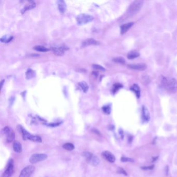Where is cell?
Returning a JSON list of instances; mask_svg holds the SVG:
<instances>
[{
    "instance_id": "1",
    "label": "cell",
    "mask_w": 177,
    "mask_h": 177,
    "mask_svg": "<svg viewBox=\"0 0 177 177\" xmlns=\"http://www.w3.org/2000/svg\"><path fill=\"white\" fill-rule=\"evenodd\" d=\"M163 84L167 91L170 94H174L177 91V81L174 78L163 79Z\"/></svg>"
},
{
    "instance_id": "2",
    "label": "cell",
    "mask_w": 177,
    "mask_h": 177,
    "mask_svg": "<svg viewBox=\"0 0 177 177\" xmlns=\"http://www.w3.org/2000/svg\"><path fill=\"white\" fill-rule=\"evenodd\" d=\"M143 2L141 0L134 1L130 5L128 8L127 13L129 16H133L138 13L141 10Z\"/></svg>"
},
{
    "instance_id": "3",
    "label": "cell",
    "mask_w": 177,
    "mask_h": 177,
    "mask_svg": "<svg viewBox=\"0 0 177 177\" xmlns=\"http://www.w3.org/2000/svg\"><path fill=\"white\" fill-rule=\"evenodd\" d=\"M18 129L23 134V139L24 140H29L32 141L39 142V143L42 142V138L40 136L31 134L29 132H27L26 130L24 129L23 127L19 126Z\"/></svg>"
},
{
    "instance_id": "4",
    "label": "cell",
    "mask_w": 177,
    "mask_h": 177,
    "mask_svg": "<svg viewBox=\"0 0 177 177\" xmlns=\"http://www.w3.org/2000/svg\"><path fill=\"white\" fill-rule=\"evenodd\" d=\"M94 19L93 16L86 14H81L77 16L76 21L79 25H83L91 23Z\"/></svg>"
},
{
    "instance_id": "5",
    "label": "cell",
    "mask_w": 177,
    "mask_h": 177,
    "mask_svg": "<svg viewBox=\"0 0 177 177\" xmlns=\"http://www.w3.org/2000/svg\"><path fill=\"white\" fill-rule=\"evenodd\" d=\"M14 172V165L13 159H10L8 162L5 172H3L2 177H10L13 175Z\"/></svg>"
},
{
    "instance_id": "6",
    "label": "cell",
    "mask_w": 177,
    "mask_h": 177,
    "mask_svg": "<svg viewBox=\"0 0 177 177\" xmlns=\"http://www.w3.org/2000/svg\"><path fill=\"white\" fill-rule=\"evenodd\" d=\"M2 132L6 136L7 142L10 143L12 142L15 139V134L13 129L10 127L6 126L2 129Z\"/></svg>"
},
{
    "instance_id": "7",
    "label": "cell",
    "mask_w": 177,
    "mask_h": 177,
    "mask_svg": "<svg viewBox=\"0 0 177 177\" xmlns=\"http://www.w3.org/2000/svg\"><path fill=\"white\" fill-rule=\"evenodd\" d=\"M35 167L32 165H29L25 167L20 172L19 177H30L34 172Z\"/></svg>"
},
{
    "instance_id": "8",
    "label": "cell",
    "mask_w": 177,
    "mask_h": 177,
    "mask_svg": "<svg viewBox=\"0 0 177 177\" xmlns=\"http://www.w3.org/2000/svg\"><path fill=\"white\" fill-rule=\"evenodd\" d=\"M47 158V155L45 154H34L31 156L29 161L31 164H36L45 160Z\"/></svg>"
},
{
    "instance_id": "9",
    "label": "cell",
    "mask_w": 177,
    "mask_h": 177,
    "mask_svg": "<svg viewBox=\"0 0 177 177\" xmlns=\"http://www.w3.org/2000/svg\"><path fill=\"white\" fill-rule=\"evenodd\" d=\"M67 49L68 48L66 46H55L51 47V51H53L54 53L57 56H61L63 55L64 51H67Z\"/></svg>"
},
{
    "instance_id": "10",
    "label": "cell",
    "mask_w": 177,
    "mask_h": 177,
    "mask_svg": "<svg viewBox=\"0 0 177 177\" xmlns=\"http://www.w3.org/2000/svg\"><path fill=\"white\" fill-rule=\"evenodd\" d=\"M142 119L143 122L148 123L150 120V114L149 111L145 106H142Z\"/></svg>"
},
{
    "instance_id": "11",
    "label": "cell",
    "mask_w": 177,
    "mask_h": 177,
    "mask_svg": "<svg viewBox=\"0 0 177 177\" xmlns=\"http://www.w3.org/2000/svg\"><path fill=\"white\" fill-rule=\"evenodd\" d=\"M128 67L132 70L138 71H144L147 69V66L144 63H137V64H129Z\"/></svg>"
},
{
    "instance_id": "12",
    "label": "cell",
    "mask_w": 177,
    "mask_h": 177,
    "mask_svg": "<svg viewBox=\"0 0 177 177\" xmlns=\"http://www.w3.org/2000/svg\"><path fill=\"white\" fill-rule=\"evenodd\" d=\"M102 156L104 159H106L107 161L110 163H114L115 161V157L114 155L108 151L102 152Z\"/></svg>"
},
{
    "instance_id": "13",
    "label": "cell",
    "mask_w": 177,
    "mask_h": 177,
    "mask_svg": "<svg viewBox=\"0 0 177 177\" xmlns=\"http://www.w3.org/2000/svg\"><path fill=\"white\" fill-rule=\"evenodd\" d=\"M36 3L34 2V1H28L27 3L25 4V6H24V8L21 10V13L23 14L28 10H32L34 8H36Z\"/></svg>"
},
{
    "instance_id": "14",
    "label": "cell",
    "mask_w": 177,
    "mask_h": 177,
    "mask_svg": "<svg viewBox=\"0 0 177 177\" xmlns=\"http://www.w3.org/2000/svg\"><path fill=\"white\" fill-rule=\"evenodd\" d=\"M99 44V42L93 38H87L83 41L82 43V46L86 47L89 45H97Z\"/></svg>"
},
{
    "instance_id": "15",
    "label": "cell",
    "mask_w": 177,
    "mask_h": 177,
    "mask_svg": "<svg viewBox=\"0 0 177 177\" xmlns=\"http://www.w3.org/2000/svg\"><path fill=\"white\" fill-rule=\"evenodd\" d=\"M57 6L59 11L61 14H64L67 10V5L66 3L62 0H59L57 1Z\"/></svg>"
},
{
    "instance_id": "16",
    "label": "cell",
    "mask_w": 177,
    "mask_h": 177,
    "mask_svg": "<svg viewBox=\"0 0 177 177\" xmlns=\"http://www.w3.org/2000/svg\"><path fill=\"white\" fill-rule=\"evenodd\" d=\"M134 25V23H125L124 25H121V34H124L126 33L129 30V29L132 27Z\"/></svg>"
},
{
    "instance_id": "17",
    "label": "cell",
    "mask_w": 177,
    "mask_h": 177,
    "mask_svg": "<svg viewBox=\"0 0 177 177\" xmlns=\"http://www.w3.org/2000/svg\"><path fill=\"white\" fill-rule=\"evenodd\" d=\"M88 162L89 164L93 165L94 166H97L99 164L100 160L99 159L98 157L93 154V156H91V158L89 159Z\"/></svg>"
},
{
    "instance_id": "18",
    "label": "cell",
    "mask_w": 177,
    "mask_h": 177,
    "mask_svg": "<svg viewBox=\"0 0 177 177\" xmlns=\"http://www.w3.org/2000/svg\"><path fill=\"white\" fill-rule=\"evenodd\" d=\"M130 90H132V91H134V94H136L137 98H139L140 97V89L138 85H137L136 84H134L132 87L130 88Z\"/></svg>"
},
{
    "instance_id": "19",
    "label": "cell",
    "mask_w": 177,
    "mask_h": 177,
    "mask_svg": "<svg viewBox=\"0 0 177 177\" xmlns=\"http://www.w3.org/2000/svg\"><path fill=\"white\" fill-rule=\"evenodd\" d=\"M13 149L16 153H20L22 151V145L19 142L16 141L13 144Z\"/></svg>"
},
{
    "instance_id": "20",
    "label": "cell",
    "mask_w": 177,
    "mask_h": 177,
    "mask_svg": "<svg viewBox=\"0 0 177 177\" xmlns=\"http://www.w3.org/2000/svg\"><path fill=\"white\" fill-rule=\"evenodd\" d=\"M140 56V54L136 51H131L127 54V58L128 59L132 60Z\"/></svg>"
},
{
    "instance_id": "21",
    "label": "cell",
    "mask_w": 177,
    "mask_h": 177,
    "mask_svg": "<svg viewBox=\"0 0 177 177\" xmlns=\"http://www.w3.org/2000/svg\"><path fill=\"white\" fill-rule=\"evenodd\" d=\"M36 76V72L31 69H29L26 72V78L28 80L32 79Z\"/></svg>"
},
{
    "instance_id": "22",
    "label": "cell",
    "mask_w": 177,
    "mask_h": 177,
    "mask_svg": "<svg viewBox=\"0 0 177 177\" xmlns=\"http://www.w3.org/2000/svg\"><path fill=\"white\" fill-rule=\"evenodd\" d=\"M79 86L81 87V89H82V90L84 92V93H86L87 91H88L89 89V85L87 84V83L84 82V81H82L80 82L79 83Z\"/></svg>"
},
{
    "instance_id": "23",
    "label": "cell",
    "mask_w": 177,
    "mask_h": 177,
    "mask_svg": "<svg viewBox=\"0 0 177 177\" xmlns=\"http://www.w3.org/2000/svg\"><path fill=\"white\" fill-rule=\"evenodd\" d=\"M13 38H14L12 36L6 35V36H3V37L1 38V41L2 43H10V42L13 40Z\"/></svg>"
},
{
    "instance_id": "24",
    "label": "cell",
    "mask_w": 177,
    "mask_h": 177,
    "mask_svg": "<svg viewBox=\"0 0 177 177\" xmlns=\"http://www.w3.org/2000/svg\"><path fill=\"white\" fill-rule=\"evenodd\" d=\"M33 48L34 50L40 52H47L49 51L48 48L42 45H36Z\"/></svg>"
},
{
    "instance_id": "25",
    "label": "cell",
    "mask_w": 177,
    "mask_h": 177,
    "mask_svg": "<svg viewBox=\"0 0 177 177\" xmlns=\"http://www.w3.org/2000/svg\"><path fill=\"white\" fill-rule=\"evenodd\" d=\"M113 61L115 63L124 64L125 63V60L124 59L123 57H117L113 59Z\"/></svg>"
},
{
    "instance_id": "26",
    "label": "cell",
    "mask_w": 177,
    "mask_h": 177,
    "mask_svg": "<svg viewBox=\"0 0 177 177\" xmlns=\"http://www.w3.org/2000/svg\"><path fill=\"white\" fill-rule=\"evenodd\" d=\"M63 149L67 150V151H72L74 149V146L73 144L71 143H66L65 144H63Z\"/></svg>"
},
{
    "instance_id": "27",
    "label": "cell",
    "mask_w": 177,
    "mask_h": 177,
    "mask_svg": "<svg viewBox=\"0 0 177 177\" xmlns=\"http://www.w3.org/2000/svg\"><path fill=\"white\" fill-rule=\"evenodd\" d=\"M102 111L104 112L105 114H110L111 111V106L109 105H106L102 107Z\"/></svg>"
},
{
    "instance_id": "28",
    "label": "cell",
    "mask_w": 177,
    "mask_h": 177,
    "mask_svg": "<svg viewBox=\"0 0 177 177\" xmlns=\"http://www.w3.org/2000/svg\"><path fill=\"white\" fill-rule=\"evenodd\" d=\"M93 68L96 69V70H100L101 71H106V69L104 68L102 66H100V65H99V64H94L93 65Z\"/></svg>"
},
{
    "instance_id": "29",
    "label": "cell",
    "mask_w": 177,
    "mask_h": 177,
    "mask_svg": "<svg viewBox=\"0 0 177 177\" xmlns=\"http://www.w3.org/2000/svg\"><path fill=\"white\" fill-rule=\"evenodd\" d=\"M123 86L121 85V84H120L117 83L116 84L114 85V87H113V92L115 93H116L118 90H119V89H121Z\"/></svg>"
},
{
    "instance_id": "30",
    "label": "cell",
    "mask_w": 177,
    "mask_h": 177,
    "mask_svg": "<svg viewBox=\"0 0 177 177\" xmlns=\"http://www.w3.org/2000/svg\"><path fill=\"white\" fill-rule=\"evenodd\" d=\"M121 161L123 162H134V160L129 157H121Z\"/></svg>"
},
{
    "instance_id": "31",
    "label": "cell",
    "mask_w": 177,
    "mask_h": 177,
    "mask_svg": "<svg viewBox=\"0 0 177 177\" xmlns=\"http://www.w3.org/2000/svg\"><path fill=\"white\" fill-rule=\"evenodd\" d=\"M117 172L119 174H123V175H125V176H127L126 172L124 169H123L122 168H119Z\"/></svg>"
},
{
    "instance_id": "32",
    "label": "cell",
    "mask_w": 177,
    "mask_h": 177,
    "mask_svg": "<svg viewBox=\"0 0 177 177\" xmlns=\"http://www.w3.org/2000/svg\"><path fill=\"white\" fill-rule=\"evenodd\" d=\"M154 168V165H152L149 166H144V167H141V168L143 170H152Z\"/></svg>"
},
{
    "instance_id": "33",
    "label": "cell",
    "mask_w": 177,
    "mask_h": 177,
    "mask_svg": "<svg viewBox=\"0 0 177 177\" xmlns=\"http://www.w3.org/2000/svg\"><path fill=\"white\" fill-rule=\"evenodd\" d=\"M165 172H166V174L167 176L168 175V173H169V167H168V166H166V168H165Z\"/></svg>"
},
{
    "instance_id": "34",
    "label": "cell",
    "mask_w": 177,
    "mask_h": 177,
    "mask_svg": "<svg viewBox=\"0 0 177 177\" xmlns=\"http://www.w3.org/2000/svg\"><path fill=\"white\" fill-rule=\"evenodd\" d=\"M5 82L4 80H2V81H1V89H2L3 82Z\"/></svg>"
},
{
    "instance_id": "35",
    "label": "cell",
    "mask_w": 177,
    "mask_h": 177,
    "mask_svg": "<svg viewBox=\"0 0 177 177\" xmlns=\"http://www.w3.org/2000/svg\"><path fill=\"white\" fill-rule=\"evenodd\" d=\"M157 158H158V156L156 157H154V158H153V162H154V161H156V159H157Z\"/></svg>"
},
{
    "instance_id": "36",
    "label": "cell",
    "mask_w": 177,
    "mask_h": 177,
    "mask_svg": "<svg viewBox=\"0 0 177 177\" xmlns=\"http://www.w3.org/2000/svg\"></svg>"
}]
</instances>
